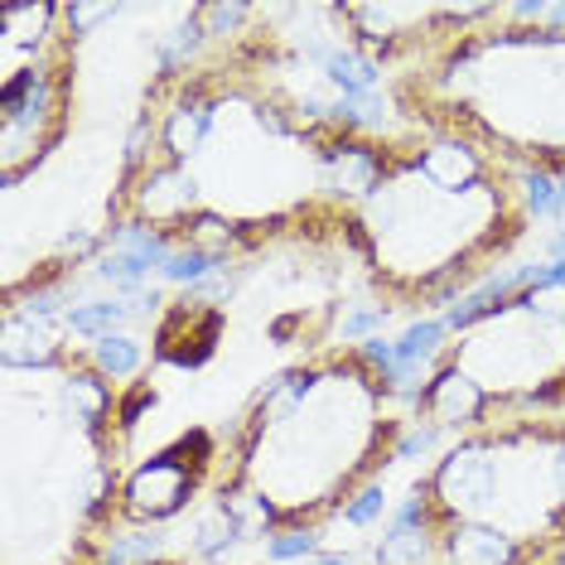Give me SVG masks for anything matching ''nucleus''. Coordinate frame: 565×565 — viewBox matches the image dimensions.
<instances>
[{"label":"nucleus","mask_w":565,"mask_h":565,"mask_svg":"<svg viewBox=\"0 0 565 565\" xmlns=\"http://www.w3.org/2000/svg\"><path fill=\"white\" fill-rule=\"evenodd\" d=\"M339 6H233L140 107L117 217L194 252L343 247L402 111Z\"/></svg>","instance_id":"nucleus-1"},{"label":"nucleus","mask_w":565,"mask_h":565,"mask_svg":"<svg viewBox=\"0 0 565 565\" xmlns=\"http://www.w3.org/2000/svg\"><path fill=\"white\" fill-rule=\"evenodd\" d=\"M131 411L117 372L63 339L0 353V565H107L131 522Z\"/></svg>","instance_id":"nucleus-2"},{"label":"nucleus","mask_w":565,"mask_h":565,"mask_svg":"<svg viewBox=\"0 0 565 565\" xmlns=\"http://www.w3.org/2000/svg\"><path fill=\"white\" fill-rule=\"evenodd\" d=\"M402 440V396L382 353L329 343L252 392L217 493L223 503H247L280 536L319 532L382 479Z\"/></svg>","instance_id":"nucleus-3"},{"label":"nucleus","mask_w":565,"mask_h":565,"mask_svg":"<svg viewBox=\"0 0 565 565\" xmlns=\"http://www.w3.org/2000/svg\"><path fill=\"white\" fill-rule=\"evenodd\" d=\"M532 189L483 146L396 121L349 217V256L392 305L430 310L518 252Z\"/></svg>","instance_id":"nucleus-4"},{"label":"nucleus","mask_w":565,"mask_h":565,"mask_svg":"<svg viewBox=\"0 0 565 565\" xmlns=\"http://www.w3.org/2000/svg\"><path fill=\"white\" fill-rule=\"evenodd\" d=\"M406 121L483 146L522 179H565V24L493 6L387 78Z\"/></svg>","instance_id":"nucleus-5"},{"label":"nucleus","mask_w":565,"mask_h":565,"mask_svg":"<svg viewBox=\"0 0 565 565\" xmlns=\"http://www.w3.org/2000/svg\"><path fill=\"white\" fill-rule=\"evenodd\" d=\"M416 522L440 565H536L565 542V416L455 435L416 479Z\"/></svg>","instance_id":"nucleus-6"},{"label":"nucleus","mask_w":565,"mask_h":565,"mask_svg":"<svg viewBox=\"0 0 565 565\" xmlns=\"http://www.w3.org/2000/svg\"><path fill=\"white\" fill-rule=\"evenodd\" d=\"M556 411H565V262L459 319L416 392V416L455 435Z\"/></svg>","instance_id":"nucleus-7"},{"label":"nucleus","mask_w":565,"mask_h":565,"mask_svg":"<svg viewBox=\"0 0 565 565\" xmlns=\"http://www.w3.org/2000/svg\"><path fill=\"white\" fill-rule=\"evenodd\" d=\"M78 111V6L0 10V184L15 194L73 131Z\"/></svg>","instance_id":"nucleus-8"},{"label":"nucleus","mask_w":565,"mask_h":565,"mask_svg":"<svg viewBox=\"0 0 565 565\" xmlns=\"http://www.w3.org/2000/svg\"><path fill=\"white\" fill-rule=\"evenodd\" d=\"M493 6H440V0H339V15L349 24L353 44L363 49L372 63L387 68H406L411 58H420L426 49L445 44L449 34L469 30L473 20H483Z\"/></svg>","instance_id":"nucleus-9"},{"label":"nucleus","mask_w":565,"mask_h":565,"mask_svg":"<svg viewBox=\"0 0 565 565\" xmlns=\"http://www.w3.org/2000/svg\"><path fill=\"white\" fill-rule=\"evenodd\" d=\"M536 565H565V542H561V546H551V551H546V556L536 561Z\"/></svg>","instance_id":"nucleus-10"}]
</instances>
